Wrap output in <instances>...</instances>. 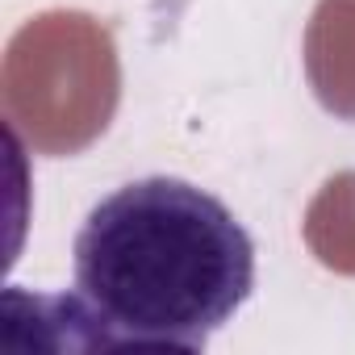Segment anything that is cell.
Masks as SVG:
<instances>
[{
  "label": "cell",
  "instance_id": "obj_1",
  "mask_svg": "<svg viewBox=\"0 0 355 355\" xmlns=\"http://www.w3.org/2000/svg\"><path fill=\"white\" fill-rule=\"evenodd\" d=\"M76 322L101 343L205 351L255 288V243L205 189L146 175L109 193L76 234Z\"/></svg>",
  "mask_w": 355,
  "mask_h": 355
}]
</instances>
